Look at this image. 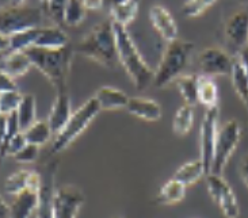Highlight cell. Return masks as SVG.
I'll use <instances>...</instances> for the list:
<instances>
[{
	"label": "cell",
	"instance_id": "cell-1",
	"mask_svg": "<svg viewBox=\"0 0 248 218\" xmlns=\"http://www.w3.org/2000/svg\"><path fill=\"white\" fill-rule=\"evenodd\" d=\"M25 53L29 56L34 68H37L53 84L57 93L67 90L68 76L75 53L72 47L42 49L33 47L27 49Z\"/></svg>",
	"mask_w": 248,
	"mask_h": 218
},
{
	"label": "cell",
	"instance_id": "cell-2",
	"mask_svg": "<svg viewBox=\"0 0 248 218\" xmlns=\"http://www.w3.org/2000/svg\"><path fill=\"white\" fill-rule=\"evenodd\" d=\"M74 50L75 53L93 60L102 66L114 68L117 64H120L113 22L105 20L98 23L83 40L79 41Z\"/></svg>",
	"mask_w": 248,
	"mask_h": 218
},
{
	"label": "cell",
	"instance_id": "cell-3",
	"mask_svg": "<svg viewBox=\"0 0 248 218\" xmlns=\"http://www.w3.org/2000/svg\"><path fill=\"white\" fill-rule=\"evenodd\" d=\"M114 25L115 42H117V52L118 61L124 66L125 72L129 75L137 90H145L154 83L155 71L142 59L140 50L137 49L133 38L127 31L126 27Z\"/></svg>",
	"mask_w": 248,
	"mask_h": 218
},
{
	"label": "cell",
	"instance_id": "cell-4",
	"mask_svg": "<svg viewBox=\"0 0 248 218\" xmlns=\"http://www.w3.org/2000/svg\"><path fill=\"white\" fill-rule=\"evenodd\" d=\"M195 45L186 40H175L167 42L163 50L161 60L157 68L155 69L154 83L155 88H164L182 76L186 69Z\"/></svg>",
	"mask_w": 248,
	"mask_h": 218
},
{
	"label": "cell",
	"instance_id": "cell-5",
	"mask_svg": "<svg viewBox=\"0 0 248 218\" xmlns=\"http://www.w3.org/2000/svg\"><path fill=\"white\" fill-rule=\"evenodd\" d=\"M102 109L98 100L95 99V96L90 98L84 105H81L76 111L72 112L64 129L59 134H56L52 144V152L60 153L64 149H67L91 125V122L99 115Z\"/></svg>",
	"mask_w": 248,
	"mask_h": 218
},
{
	"label": "cell",
	"instance_id": "cell-6",
	"mask_svg": "<svg viewBox=\"0 0 248 218\" xmlns=\"http://www.w3.org/2000/svg\"><path fill=\"white\" fill-rule=\"evenodd\" d=\"M44 8L40 7L10 6L0 8V33L11 37L31 29H38L44 20Z\"/></svg>",
	"mask_w": 248,
	"mask_h": 218
},
{
	"label": "cell",
	"instance_id": "cell-7",
	"mask_svg": "<svg viewBox=\"0 0 248 218\" xmlns=\"http://www.w3.org/2000/svg\"><path fill=\"white\" fill-rule=\"evenodd\" d=\"M240 137H242V127L236 119H231L225 122L218 129L210 173L221 175L232 153L235 152V149L239 145Z\"/></svg>",
	"mask_w": 248,
	"mask_h": 218
},
{
	"label": "cell",
	"instance_id": "cell-8",
	"mask_svg": "<svg viewBox=\"0 0 248 218\" xmlns=\"http://www.w3.org/2000/svg\"><path fill=\"white\" fill-rule=\"evenodd\" d=\"M218 117H220L218 106L208 109L205 111L201 127H200V152H201L200 160L205 167L206 175L212 171L216 140H217V134H218Z\"/></svg>",
	"mask_w": 248,
	"mask_h": 218
},
{
	"label": "cell",
	"instance_id": "cell-9",
	"mask_svg": "<svg viewBox=\"0 0 248 218\" xmlns=\"http://www.w3.org/2000/svg\"><path fill=\"white\" fill-rule=\"evenodd\" d=\"M206 186L212 199L216 205L220 207L221 213L227 218H237L240 214V207L233 190L231 188L228 182L221 175L208 173L206 175Z\"/></svg>",
	"mask_w": 248,
	"mask_h": 218
},
{
	"label": "cell",
	"instance_id": "cell-10",
	"mask_svg": "<svg viewBox=\"0 0 248 218\" xmlns=\"http://www.w3.org/2000/svg\"><path fill=\"white\" fill-rule=\"evenodd\" d=\"M235 57L220 47H206L198 54L197 65L201 76L215 78V76H231Z\"/></svg>",
	"mask_w": 248,
	"mask_h": 218
},
{
	"label": "cell",
	"instance_id": "cell-11",
	"mask_svg": "<svg viewBox=\"0 0 248 218\" xmlns=\"http://www.w3.org/2000/svg\"><path fill=\"white\" fill-rule=\"evenodd\" d=\"M84 203V192L76 186H62L54 192L53 218H76Z\"/></svg>",
	"mask_w": 248,
	"mask_h": 218
},
{
	"label": "cell",
	"instance_id": "cell-12",
	"mask_svg": "<svg viewBox=\"0 0 248 218\" xmlns=\"http://www.w3.org/2000/svg\"><path fill=\"white\" fill-rule=\"evenodd\" d=\"M57 161H49L40 172L41 187L38 191V206L35 218H53V199L56 192Z\"/></svg>",
	"mask_w": 248,
	"mask_h": 218
},
{
	"label": "cell",
	"instance_id": "cell-13",
	"mask_svg": "<svg viewBox=\"0 0 248 218\" xmlns=\"http://www.w3.org/2000/svg\"><path fill=\"white\" fill-rule=\"evenodd\" d=\"M225 38L231 47L237 50L248 47V10H240L235 13L225 23Z\"/></svg>",
	"mask_w": 248,
	"mask_h": 218
},
{
	"label": "cell",
	"instance_id": "cell-14",
	"mask_svg": "<svg viewBox=\"0 0 248 218\" xmlns=\"http://www.w3.org/2000/svg\"><path fill=\"white\" fill-rule=\"evenodd\" d=\"M149 20L155 27V30L160 34L163 40L167 42L178 40V25L175 22L172 14L166 7L155 4L149 10Z\"/></svg>",
	"mask_w": 248,
	"mask_h": 218
},
{
	"label": "cell",
	"instance_id": "cell-15",
	"mask_svg": "<svg viewBox=\"0 0 248 218\" xmlns=\"http://www.w3.org/2000/svg\"><path fill=\"white\" fill-rule=\"evenodd\" d=\"M71 115H72V105H71V98H69L68 90L59 91L56 95L52 110L49 112V118L46 119L54 136L59 134L64 129V126L67 125Z\"/></svg>",
	"mask_w": 248,
	"mask_h": 218
},
{
	"label": "cell",
	"instance_id": "cell-16",
	"mask_svg": "<svg viewBox=\"0 0 248 218\" xmlns=\"http://www.w3.org/2000/svg\"><path fill=\"white\" fill-rule=\"evenodd\" d=\"M41 187V175L40 172L29 171V170H19L14 172L6 179L4 183V190L10 195H18L27 188H37L40 190Z\"/></svg>",
	"mask_w": 248,
	"mask_h": 218
},
{
	"label": "cell",
	"instance_id": "cell-17",
	"mask_svg": "<svg viewBox=\"0 0 248 218\" xmlns=\"http://www.w3.org/2000/svg\"><path fill=\"white\" fill-rule=\"evenodd\" d=\"M38 191L37 188H27L15 195L10 205L11 218H33L38 206Z\"/></svg>",
	"mask_w": 248,
	"mask_h": 218
},
{
	"label": "cell",
	"instance_id": "cell-18",
	"mask_svg": "<svg viewBox=\"0 0 248 218\" xmlns=\"http://www.w3.org/2000/svg\"><path fill=\"white\" fill-rule=\"evenodd\" d=\"M126 110L129 114L148 122H155L161 118V106L151 98H142V96L130 98Z\"/></svg>",
	"mask_w": 248,
	"mask_h": 218
},
{
	"label": "cell",
	"instance_id": "cell-19",
	"mask_svg": "<svg viewBox=\"0 0 248 218\" xmlns=\"http://www.w3.org/2000/svg\"><path fill=\"white\" fill-rule=\"evenodd\" d=\"M33 66L31 61L25 52H14V53L1 54L0 60V71L6 72L13 79L20 78L29 72Z\"/></svg>",
	"mask_w": 248,
	"mask_h": 218
},
{
	"label": "cell",
	"instance_id": "cell-20",
	"mask_svg": "<svg viewBox=\"0 0 248 218\" xmlns=\"http://www.w3.org/2000/svg\"><path fill=\"white\" fill-rule=\"evenodd\" d=\"M34 47H42V49H62L69 47V38L67 33L60 27H40Z\"/></svg>",
	"mask_w": 248,
	"mask_h": 218
},
{
	"label": "cell",
	"instance_id": "cell-21",
	"mask_svg": "<svg viewBox=\"0 0 248 218\" xmlns=\"http://www.w3.org/2000/svg\"><path fill=\"white\" fill-rule=\"evenodd\" d=\"M95 99L98 100L102 110H108L110 111V110L126 109L130 98L124 91L118 90V88L103 86L96 91Z\"/></svg>",
	"mask_w": 248,
	"mask_h": 218
},
{
	"label": "cell",
	"instance_id": "cell-22",
	"mask_svg": "<svg viewBox=\"0 0 248 218\" xmlns=\"http://www.w3.org/2000/svg\"><path fill=\"white\" fill-rule=\"evenodd\" d=\"M186 188L187 187L182 185L181 182H178L175 179H170L168 182L161 186L160 191L156 197V202L163 206L176 205L186 197Z\"/></svg>",
	"mask_w": 248,
	"mask_h": 218
},
{
	"label": "cell",
	"instance_id": "cell-23",
	"mask_svg": "<svg viewBox=\"0 0 248 218\" xmlns=\"http://www.w3.org/2000/svg\"><path fill=\"white\" fill-rule=\"evenodd\" d=\"M203 176H206V171H205V167L202 164V161L200 159L193 160V161H188L185 164L179 167L176 171H175L172 179L181 182L182 185L191 186L197 183L198 180Z\"/></svg>",
	"mask_w": 248,
	"mask_h": 218
},
{
	"label": "cell",
	"instance_id": "cell-24",
	"mask_svg": "<svg viewBox=\"0 0 248 218\" xmlns=\"http://www.w3.org/2000/svg\"><path fill=\"white\" fill-rule=\"evenodd\" d=\"M198 81H200V75L195 73L182 75L174 81L185 100V105L194 107L198 103Z\"/></svg>",
	"mask_w": 248,
	"mask_h": 218
},
{
	"label": "cell",
	"instance_id": "cell-25",
	"mask_svg": "<svg viewBox=\"0 0 248 218\" xmlns=\"http://www.w3.org/2000/svg\"><path fill=\"white\" fill-rule=\"evenodd\" d=\"M198 103L206 110L218 106V88L212 78L201 76L198 81Z\"/></svg>",
	"mask_w": 248,
	"mask_h": 218
},
{
	"label": "cell",
	"instance_id": "cell-26",
	"mask_svg": "<svg viewBox=\"0 0 248 218\" xmlns=\"http://www.w3.org/2000/svg\"><path fill=\"white\" fill-rule=\"evenodd\" d=\"M37 115V103H35V98L31 93H25L22 102H20L19 107L16 110V118H18V124H19L20 132L27 130L30 126L33 125Z\"/></svg>",
	"mask_w": 248,
	"mask_h": 218
},
{
	"label": "cell",
	"instance_id": "cell-27",
	"mask_svg": "<svg viewBox=\"0 0 248 218\" xmlns=\"http://www.w3.org/2000/svg\"><path fill=\"white\" fill-rule=\"evenodd\" d=\"M137 13H139V1H136V0H129L126 3L110 7L111 22L124 27L130 25L136 19Z\"/></svg>",
	"mask_w": 248,
	"mask_h": 218
},
{
	"label": "cell",
	"instance_id": "cell-28",
	"mask_svg": "<svg viewBox=\"0 0 248 218\" xmlns=\"http://www.w3.org/2000/svg\"><path fill=\"white\" fill-rule=\"evenodd\" d=\"M23 134L26 137L27 144L41 146L49 142V140L53 136V132L49 126V122L41 119V121H35L33 125L23 132Z\"/></svg>",
	"mask_w": 248,
	"mask_h": 218
},
{
	"label": "cell",
	"instance_id": "cell-29",
	"mask_svg": "<svg viewBox=\"0 0 248 218\" xmlns=\"http://www.w3.org/2000/svg\"><path fill=\"white\" fill-rule=\"evenodd\" d=\"M194 125V110L188 105H182L172 119V130L176 136L183 137L186 136Z\"/></svg>",
	"mask_w": 248,
	"mask_h": 218
},
{
	"label": "cell",
	"instance_id": "cell-30",
	"mask_svg": "<svg viewBox=\"0 0 248 218\" xmlns=\"http://www.w3.org/2000/svg\"><path fill=\"white\" fill-rule=\"evenodd\" d=\"M38 31H40V27L11 35L10 37V47H8V50H7L6 53L26 52L27 49L33 47L34 44H35V40H37Z\"/></svg>",
	"mask_w": 248,
	"mask_h": 218
},
{
	"label": "cell",
	"instance_id": "cell-31",
	"mask_svg": "<svg viewBox=\"0 0 248 218\" xmlns=\"http://www.w3.org/2000/svg\"><path fill=\"white\" fill-rule=\"evenodd\" d=\"M86 14L87 8L83 0H68L62 23H65L67 26H79L86 18Z\"/></svg>",
	"mask_w": 248,
	"mask_h": 218
},
{
	"label": "cell",
	"instance_id": "cell-32",
	"mask_svg": "<svg viewBox=\"0 0 248 218\" xmlns=\"http://www.w3.org/2000/svg\"><path fill=\"white\" fill-rule=\"evenodd\" d=\"M22 98H23V95L18 90L0 93V114L7 117L13 112H16L20 102H22Z\"/></svg>",
	"mask_w": 248,
	"mask_h": 218
},
{
	"label": "cell",
	"instance_id": "cell-33",
	"mask_svg": "<svg viewBox=\"0 0 248 218\" xmlns=\"http://www.w3.org/2000/svg\"><path fill=\"white\" fill-rule=\"evenodd\" d=\"M217 0H187L182 6V14L187 18H195L203 14L209 7H212Z\"/></svg>",
	"mask_w": 248,
	"mask_h": 218
},
{
	"label": "cell",
	"instance_id": "cell-34",
	"mask_svg": "<svg viewBox=\"0 0 248 218\" xmlns=\"http://www.w3.org/2000/svg\"><path fill=\"white\" fill-rule=\"evenodd\" d=\"M67 3L68 0H47L46 6H45V13L49 14L54 22L62 23Z\"/></svg>",
	"mask_w": 248,
	"mask_h": 218
},
{
	"label": "cell",
	"instance_id": "cell-35",
	"mask_svg": "<svg viewBox=\"0 0 248 218\" xmlns=\"http://www.w3.org/2000/svg\"><path fill=\"white\" fill-rule=\"evenodd\" d=\"M38 155H40V146L26 144V146L19 153H16L13 159L18 163H22V164H30V163H34L38 159Z\"/></svg>",
	"mask_w": 248,
	"mask_h": 218
},
{
	"label": "cell",
	"instance_id": "cell-36",
	"mask_svg": "<svg viewBox=\"0 0 248 218\" xmlns=\"http://www.w3.org/2000/svg\"><path fill=\"white\" fill-rule=\"evenodd\" d=\"M15 90H18L15 79L8 76L6 72L0 71V93H10V91H15Z\"/></svg>",
	"mask_w": 248,
	"mask_h": 218
},
{
	"label": "cell",
	"instance_id": "cell-37",
	"mask_svg": "<svg viewBox=\"0 0 248 218\" xmlns=\"http://www.w3.org/2000/svg\"><path fill=\"white\" fill-rule=\"evenodd\" d=\"M83 3L87 10H101L105 4V0H83Z\"/></svg>",
	"mask_w": 248,
	"mask_h": 218
},
{
	"label": "cell",
	"instance_id": "cell-38",
	"mask_svg": "<svg viewBox=\"0 0 248 218\" xmlns=\"http://www.w3.org/2000/svg\"><path fill=\"white\" fill-rule=\"evenodd\" d=\"M0 218H11L10 214V205H7L6 201L0 197Z\"/></svg>",
	"mask_w": 248,
	"mask_h": 218
},
{
	"label": "cell",
	"instance_id": "cell-39",
	"mask_svg": "<svg viewBox=\"0 0 248 218\" xmlns=\"http://www.w3.org/2000/svg\"><path fill=\"white\" fill-rule=\"evenodd\" d=\"M240 173H242L243 182L246 183L248 187V156H246L242 161V167H240Z\"/></svg>",
	"mask_w": 248,
	"mask_h": 218
},
{
	"label": "cell",
	"instance_id": "cell-40",
	"mask_svg": "<svg viewBox=\"0 0 248 218\" xmlns=\"http://www.w3.org/2000/svg\"><path fill=\"white\" fill-rule=\"evenodd\" d=\"M10 47V37L0 33V53L4 54Z\"/></svg>",
	"mask_w": 248,
	"mask_h": 218
},
{
	"label": "cell",
	"instance_id": "cell-41",
	"mask_svg": "<svg viewBox=\"0 0 248 218\" xmlns=\"http://www.w3.org/2000/svg\"><path fill=\"white\" fill-rule=\"evenodd\" d=\"M4 139H6V117L1 115L0 117V149L3 146Z\"/></svg>",
	"mask_w": 248,
	"mask_h": 218
},
{
	"label": "cell",
	"instance_id": "cell-42",
	"mask_svg": "<svg viewBox=\"0 0 248 218\" xmlns=\"http://www.w3.org/2000/svg\"><path fill=\"white\" fill-rule=\"evenodd\" d=\"M108 4L110 7H114V6H118V4H122V3H126L129 0H108Z\"/></svg>",
	"mask_w": 248,
	"mask_h": 218
},
{
	"label": "cell",
	"instance_id": "cell-43",
	"mask_svg": "<svg viewBox=\"0 0 248 218\" xmlns=\"http://www.w3.org/2000/svg\"><path fill=\"white\" fill-rule=\"evenodd\" d=\"M26 0H13L14 6H22Z\"/></svg>",
	"mask_w": 248,
	"mask_h": 218
},
{
	"label": "cell",
	"instance_id": "cell-44",
	"mask_svg": "<svg viewBox=\"0 0 248 218\" xmlns=\"http://www.w3.org/2000/svg\"><path fill=\"white\" fill-rule=\"evenodd\" d=\"M114 218H121V217H114Z\"/></svg>",
	"mask_w": 248,
	"mask_h": 218
},
{
	"label": "cell",
	"instance_id": "cell-45",
	"mask_svg": "<svg viewBox=\"0 0 248 218\" xmlns=\"http://www.w3.org/2000/svg\"><path fill=\"white\" fill-rule=\"evenodd\" d=\"M0 117H1V114H0Z\"/></svg>",
	"mask_w": 248,
	"mask_h": 218
},
{
	"label": "cell",
	"instance_id": "cell-46",
	"mask_svg": "<svg viewBox=\"0 0 248 218\" xmlns=\"http://www.w3.org/2000/svg\"><path fill=\"white\" fill-rule=\"evenodd\" d=\"M136 1H139V0H136Z\"/></svg>",
	"mask_w": 248,
	"mask_h": 218
},
{
	"label": "cell",
	"instance_id": "cell-47",
	"mask_svg": "<svg viewBox=\"0 0 248 218\" xmlns=\"http://www.w3.org/2000/svg\"><path fill=\"white\" fill-rule=\"evenodd\" d=\"M34 218H35V217H34Z\"/></svg>",
	"mask_w": 248,
	"mask_h": 218
}]
</instances>
